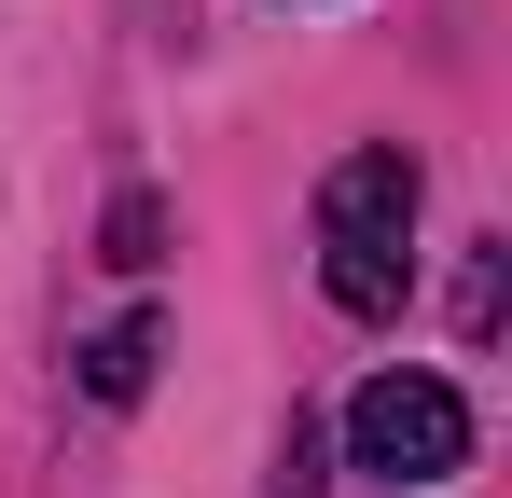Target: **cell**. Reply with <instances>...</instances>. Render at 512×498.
Here are the masks:
<instances>
[{"label": "cell", "mask_w": 512, "mask_h": 498, "mask_svg": "<svg viewBox=\"0 0 512 498\" xmlns=\"http://www.w3.org/2000/svg\"><path fill=\"white\" fill-rule=\"evenodd\" d=\"M319 291L346 319H402L416 291V153L402 139H360L319 180Z\"/></svg>", "instance_id": "obj_1"}, {"label": "cell", "mask_w": 512, "mask_h": 498, "mask_svg": "<svg viewBox=\"0 0 512 498\" xmlns=\"http://www.w3.org/2000/svg\"><path fill=\"white\" fill-rule=\"evenodd\" d=\"M346 457H360L374 485H457V471H471V402H457L443 374H374V388L346 402Z\"/></svg>", "instance_id": "obj_2"}, {"label": "cell", "mask_w": 512, "mask_h": 498, "mask_svg": "<svg viewBox=\"0 0 512 498\" xmlns=\"http://www.w3.org/2000/svg\"><path fill=\"white\" fill-rule=\"evenodd\" d=\"M153 360H167V332H153V319H111V332L84 346V402H139Z\"/></svg>", "instance_id": "obj_3"}, {"label": "cell", "mask_w": 512, "mask_h": 498, "mask_svg": "<svg viewBox=\"0 0 512 498\" xmlns=\"http://www.w3.org/2000/svg\"><path fill=\"white\" fill-rule=\"evenodd\" d=\"M153 236H167V208H153V194H125V208H111V263L139 277V263H153Z\"/></svg>", "instance_id": "obj_4"}, {"label": "cell", "mask_w": 512, "mask_h": 498, "mask_svg": "<svg viewBox=\"0 0 512 498\" xmlns=\"http://www.w3.org/2000/svg\"><path fill=\"white\" fill-rule=\"evenodd\" d=\"M457 332H471V346L499 332V249H471V277H457Z\"/></svg>", "instance_id": "obj_5"}, {"label": "cell", "mask_w": 512, "mask_h": 498, "mask_svg": "<svg viewBox=\"0 0 512 498\" xmlns=\"http://www.w3.org/2000/svg\"><path fill=\"white\" fill-rule=\"evenodd\" d=\"M263 498H319V429H305V415H291V443H277V485Z\"/></svg>", "instance_id": "obj_6"}]
</instances>
